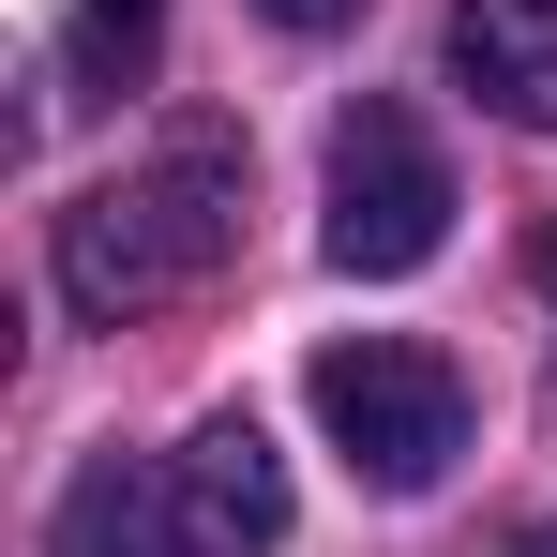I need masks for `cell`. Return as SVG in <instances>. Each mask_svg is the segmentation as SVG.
<instances>
[{
	"instance_id": "5",
	"label": "cell",
	"mask_w": 557,
	"mask_h": 557,
	"mask_svg": "<svg viewBox=\"0 0 557 557\" xmlns=\"http://www.w3.org/2000/svg\"><path fill=\"white\" fill-rule=\"evenodd\" d=\"M453 91L512 136H557V0H453Z\"/></svg>"
},
{
	"instance_id": "3",
	"label": "cell",
	"mask_w": 557,
	"mask_h": 557,
	"mask_svg": "<svg viewBox=\"0 0 557 557\" xmlns=\"http://www.w3.org/2000/svg\"><path fill=\"white\" fill-rule=\"evenodd\" d=\"M453 242V151L407 121L392 91H362L332 121V196H317V257L362 286H407L422 257Z\"/></svg>"
},
{
	"instance_id": "1",
	"label": "cell",
	"mask_w": 557,
	"mask_h": 557,
	"mask_svg": "<svg viewBox=\"0 0 557 557\" xmlns=\"http://www.w3.org/2000/svg\"><path fill=\"white\" fill-rule=\"evenodd\" d=\"M226 257H242V136H211V121L166 136L151 166L91 182L76 211H61V242H46V272H61V301H76L91 332L196 301Z\"/></svg>"
},
{
	"instance_id": "9",
	"label": "cell",
	"mask_w": 557,
	"mask_h": 557,
	"mask_svg": "<svg viewBox=\"0 0 557 557\" xmlns=\"http://www.w3.org/2000/svg\"><path fill=\"white\" fill-rule=\"evenodd\" d=\"M497 557H557V512H543V528H512V543H497Z\"/></svg>"
},
{
	"instance_id": "6",
	"label": "cell",
	"mask_w": 557,
	"mask_h": 557,
	"mask_svg": "<svg viewBox=\"0 0 557 557\" xmlns=\"http://www.w3.org/2000/svg\"><path fill=\"white\" fill-rule=\"evenodd\" d=\"M46 557H196L182 543V482L136 453H91L61 482V512H46Z\"/></svg>"
},
{
	"instance_id": "2",
	"label": "cell",
	"mask_w": 557,
	"mask_h": 557,
	"mask_svg": "<svg viewBox=\"0 0 557 557\" xmlns=\"http://www.w3.org/2000/svg\"><path fill=\"white\" fill-rule=\"evenodd\" d=\"M301 407H317V437L347 453V482H376V497H437L453 453H467V376L437 362V347H407V332L317 347Z\"/></svg>"
},
{
	"instance_id": "10",
	"label": "cell",
	"mask_w": 557,
	"mask_h": 557,
	"mask_svg": "<svg viewBox=\"0 0 557 557\" xmlns=\"http://www.w3.org/2000/svg\"><path fill=\"white\" fill-rule=\"evenodd\" d=\"M528 272H543V301H557V211H543V257H528Z\"/></svg>"
},
{
	"instance_id": "8",
	"label": "cell",
	"mask_w": 557,
	"mask_h": 557,
	"mask_svg": "<svg viewBox=\"0 0 557 557\" xmlns=\"http://www.w3.org/2000/svg\"><path fill=\"white\" fill-rule=\"evenodd\" d=\"M257 15H272V30H347L362 0H257Z\"/></svg>"
},
{
	"instance_id": "4",
	"label": "cell",
	"mask_w": 557,
	"mask_h": 557,
	"mask_svg": "<svg viewBox=\"0 0 557 557\" xmlns=\"http://www.w3.org/2000/svg\"><path fill=\"white\" fill-rule=\"evenodd\" d=\"M166 482H182V543L196 557H272L286 543V453L226 407V422H196L182 453H166Z\"/></svg>"
},
{
	"instance_id": "7",
	"label": "cell",
	"mask_w": 557,
	"mask_h": 557,
	"mask_svg": "<svg viewBox=\"0 0 557 557\" xmlns=\"http://www.w3.org/2000/svg\"><path fill=\"white\" fill-rule=\"evenodd\" d=\"M76 76L91 91H136L151 76V0H76Z\"/></svg>"
}]
</instances>
